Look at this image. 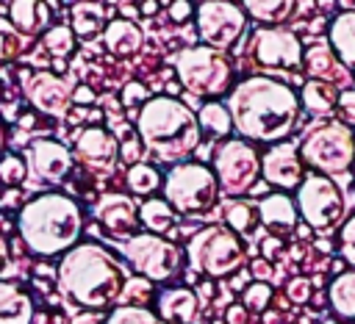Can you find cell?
Listing matches in <instances>:
<instances>
[{
	"label": "cell",
	"mask_w": 355,
	"mask_h": 324,
	"mask_svg": "<svg viewBox=\"0 0 355 324\" xmlns=\"http://www.w3.org/2000/svg\"><path fill=\"white\" fill-rule=\"evenodd\" d=\"M227 321H230V324H244L241 310H239V307H230V310H227Z\"/></svg>",
	"instance_id": "cell-46"
},
{
	"label": "cell",
	"mask_w": 355,
	"mask_h": 324,
	"mask_svg": "<svg viewBox=\"0 0 355 324\" xmlns=\"http://www.w3.org/2000/svg\"><path fill=\"white\" fill-rule=\"evenodd\" d=\"M166 14H169L175 22H183V19L191 14V6H189V3H183V0H178V3H169V6H166Z\"/></svg>",
	"instance_id": "cell-42"
},
{
	"label": "cell",
	"mask_w": 355,
	"mask_h": 324,
	"mask_svg": "<svg viewBox=\"0 0 355 324\" xmlns=\"http://www.w3.org/2000/svg\"><path fill=\"white\" fill-rule=\"evenodd\" d=\"M288 294H291V299H300V302H305V299H308V280H305V277H297V280L291 282Z\"/></svg>",
	"instance_id": "cell-44"
},
{
	"label": "cell",
	"mask_w": 355,
	"mask_h": 324,
	"mask_svg": "<svg viewBox=\"0 0 355 324\" xmlns=\"http://www.w3.org/2000/svg\"><path fill=\"white\" fill-rule=\"evenodd\" d=\"M294 6L291 0H247L241 3V8L258 19V22H269V25H277V22H286L291 14H294Z\"/></svg>",
	"instance_id": "cell-29"
},
{
	"label": "cell",
	"mask_w": 355,
	"mask_h": 324,
	"mask_svg": "<svg viewBox=\"0 0 355 324\" xmlns=\"http://www.w3.org/2000/svg\"><path fill=\"white\" fill-rule=\"evenodd\" d=\"M338 108L349 122H355V91H341L338 94Z\"/></svg>",
	"instance_id": "cell-41"
},
{
	"label": "cell",
	"mask_w": 355,
	"mask_h": 324,
	"mask_svg": "<svg viewBox=\"0 0 355 324\" xmlns=\"http://www.w3.org/2000/svg\"><path fill=\"white\" fill-rule=\"evenodd\" d=\"M338 94H341V91H336L333 83L308 80V83L302 86L300 100H302V108H305L308 114H316V116L322 114V116H327V114H333V108L338 105Z\"/></svg>",
	"instance_id": "cell-27"
},
{
	"label": "cell",
	"mask_w": 355,
	"mask_h": 324,
	"mask_svg": "<svg viewBox=\"0 0 355 324\" xmlns=\"http://www.w3.org/2000/svg\"><path fill=\"white\" fill-rule=\"evenodd\" d=\"M103 42L116 55H133L141 47L144 33L133 19H114V22H108V28L103 33Z\"/></svg>",
	"instance_id": "cell-24"
},
{
	"label": "cell",
	"mask_w": 355,
	"mask_h": 324,
	"mask_svg": "<svg viewBox=\"0 0 355 324\" xmlns=\"http://www.w3.org/2000/svg\"><path fill=\"white\" fill-rule=\"evenodd\" d=\"M33 321V299L11 285L0 282V324H31Z\"/></svg>",
	"instance_id": "cell-21"
},
{
	"label": "cell",
	"mask_w": 355,
	"mask_h": 324,
	"mask_svg": "<svg viewBox=\"0 0 355 324\" xmlns=\"http://www.w3.org/2000/svg\"><path fill=\"white\" fill-rule=\"evenodd\" d=\"M330 305L338 316L355 318V271H344L330 282Z\"/></svg>",
	"instance_id": "cell-31"
},
{
	"label": "cell",
	"mask_w": 355,
	"mask_h": 324,
	"mask_svg": "<svg viewBox=\"0 0 355 324\" xmlns=\"http://www.w3.org/2000/svg\"><path fill=\"white\" fill-rule=\"evenodd\" d=\"M330 47L341 64L355 66V8L341 11L330 22Z\"/></svg>",
	"instance_id": "cell-23"
},
{
	"label": "cell",
	"mask_w": 355,
	"mask_h": 324,
	"mask_svg": "<svg viewBox=\"0 0 355 324\" xmlns=\"http://www.w3.org/2000/svg\"><path fill=\"white\" fill-rule=\"evenodd\" d=\"M139 219H141V224H144L150 233L161 235V233H166V230H172V227H175L178 210H175L166 199L153 197V199H147V202L139 208Z\"/></svg>",
	"instance_id": "cell-28"
},
{
	"label": "cell",
	"mask_w": 355,
	"mask_h": 324,
	"mask_svg": "<svg viewBox=\"0 0 355 324\" xmlns=\"http://www.w3.org/2000/svg\"><path fill=\"white\" fill-rule=\"evenodd\" d=\"M105 6L100 3H75L72 6V33L83 42L105 33Z\"/></svg>",
	"instance_id": "cell-25"
},
{
	"label": "cell",
	"mask_w": 355,
	"mask_h": 324,
	"mask_svg": "<svg viewBox=\"0 0 355 324\" xmlns=\"http://www.w3.org/2000/svg\"><path fill=\"white\" fill-rule=\"evenodd\" d=\"M319 324H341V321H336V318H324V321H319Z\"/></svg>",
	"instance_id": "cell-50"
},
{
	"label": "cell",
	"mask_w": 355,
	"mask_h": 324,
	"mask_svg": "<svg viewBox=\"0 0 355 324\" xmlns=\"http://www.w3.org/2000/svg\"><path fill=\"white\" fill-rule=\"evenodd\" d=\"M214 174L225 194H247L261 177V158L244 138H227L214 152Z\"/></svg>",
	"instance_id": "cell-9"
},
{
	"label": "cell",
	"mask_w": 355,
	"mask_h": 324,
	"mask_svg": "<svg viewBox=\"0 0 355 324\" xmlns=\"http://www.w3.org/2000/svg\"><path fill=\"white\" fill-rule=\"evenodd\" d=\"M272 299V288L266 282H252L247 291H244V307L252 310V313H261Z\"/></svg>",
	"instance_id": "cell-38"
},
{
	"label": "cell",
	"mask_w": 355,
	"mask_h": 324,
	"mask_svg": "<svg viewBox=\"0 0 355 324\" xmlns=\"http://www.w3.org/2000/svg\"><path fill=\"white\" fill-rule=\"evenodd\" d=\"M250 47L255 61L269 69H297L305 55L300 36L288 28H258Z\"/></svg>",
	"instance_id": "cell-13"
},
{
	"label": "cell",
	"mask_w": 355,
	"mask_h": 324,
	"mask_svg": "<svg viewBox=\"0 0 355 324\" xmlns=\"http://www.w3.org/2000/svg\"><path fill=\"white\" fill-rule=\"evenodd\" d=\"M155 11H158V3H153V0L141 3V14H155Z\"/></svg>",
	"instance_id": "cell-48"
},
{
	"label": "cell",
	"mask_w": 355,
	"mask_h": 324,
	"mask_svg": "<svg viewBox=\"0 0 355 324\" xmlns=\"http://www.w3.org/2000/svg\"><path fill=\"white\" fill-rule=\"evenodd\" d=\"M94 219L100 224H105V230H111L116 235H125V233L136 230L139 210H136V202L125 194H103L94 202Z\"/></svg>",
	"instance_id": "cell-18"
},
{
	"label": "cell",
	"mask_w": 355,
	"mask_h": 324,
	"mask_svg": "<svg viewBox=\"0 0 355 324\" xmlns=\"http://www.w3.org/2000/svg\"><path fill=\"white\" fill-rule=\"evenodd\" d=\"M75 152L83 163H89L94 169H111L119 155V141L103 127H86L75 138Z\"/></svg>",
	"instance_id": "cell-17"
},
{
	"label": "cell",
	"mask_w": 355,
	"mask_h": 324,
	"mask_svg": "<svg viewBox=\"0 0 355 324\" xmlns=\"http://www.w3.org/2000/svg\"><path fill=\"white\" fill-rule=\"evenodd\" d=\"M227 224L233 227V233H241V235H250L255 222H261L258 216V205L255 202H247V199H239V202H227Z\"/></svg>",
	"instance_id": "cell-32"
},
{
	"label": "cell",
	"mask_w": 355,
	"mask_h": 324,
	"mask_svg": "<svg viewBox=\"0 0 355 324\" xmlns=\"http://www.w3.org/2000/svg\"><path fill=\"white\" fill-rule=\"evenodd\" d=\"M147 294H150V280H144V277L128 280L125 282V291H122V296H128V299H136V296H144L147 299Z\"/></svg>",
	"instance_id": "cell-40"
},
{
	"label": "cell",
	"mask_w": 355,
	"mask_h": 324,
	"mask_svg": "<svg viewBox=\"0 0 355 324\" xmlns=\"http://www.w3.org/2000/svg\"><path fill=\"white\" fill-rule=\"evenodd\" d=\"M122 255L139 271V277L153 280V282L169 280L180 266V249L172 241H166L155 233L130 235L122 246Z\"/></svg>",
	"instance_id": "cell-10"
},
{
	"label": "cell",
	"mask_w": 355,
	"mask_h": 324,
	"mask_svg": "<svg viewBox=\"0 0 355 324\" xmlns=\"http://www.w3.org/2000/svg\"><path fill=\"white\" fill-rule=\"evenodd\" d=\"M258 216H261V224H266V230L288 233V230H294L300 210L288 194H269L258 202Z\"/></svg>",
	"instance_id": "cell-19"
},
{
	"label": "cell",
	"mask_w": 355,
	"mask_h": 324,
	"mask_svg": "<svg viewBox=\"0 0 355 324\" xmlns=\"http://www.w3.org/2000/svg\"><path fill=\"white\" fill-rule=\"evenodd\" d=\"M147 97V89L141 86V83H128L125 86V102L130 105V102H136V100H144ZM147 102V100H144Z\"/></svg>",
	"instance_id": "cell-43"
},
{
	"label": "cell",
	"mask_w": 355,
	"mask_h": 324,
	"mask_svg": "<svg viewBox=\"0 0 355 324\" xmlns=\"http://www.w3.org/2000/svg\"><path fill=\"white\" fill-rule=\"evenodd\" d=\"M58 285L78 305L100 310L125 291V271L119 260L100 244H78L64 252L58 263Z\"/></svg>",
	"instance_id": "cell-2"
},
{
	"label": "cell",
	"mask_w": 355,
	"mask_h": 324,
	"mask_svg": "<svg viewBox=\"0 0 355 324\" xmlns=\"http://www.w3.org/2000/svg\"><path fill=\"white\" fill-rule=\"evenodd\" d=\"M297 141H277L261 158V177L277 188H300L302 161Z\"/></svg>",
	"instance_id": "cell-16"
},
{
	"label": "cell",
	"mask_w": 355,
	"mask_h": 324,
	"mask_svg": "<svg viewBox=\"0 0 355 324\" xmlns=\"http://www.w3.org/2000/svg\"><path fill=\"white\" fill-rule=\"evenodd\" d=\"M189 266L208 277H225L244 263L241 241L227 227H202L186 244Z\"/></svg>",
	"instance_id": "cell-7"
},
{
	"label": "cell",
	"mask_w": 355,
	"mask_h": 324,
	"mask_svg": "<svg viewBox=\"0 0 355 324\" xmlns=\"http://www.w3.org/2000/svg\"><path fill=\"white\" fill-rule=\"evenodd\" d=\"M22 86H25V97L33 102V108L47 116H64L75 100V86L55 72H44V69L28 72Z\"/></svg>",
	"instance_id": "cell-14"
},
{
	"label": "cell",
	"mask_w": 355,
	"mask_h": 324,
	"mask_svg": "<svg viewBox=\"0 0 355 324\" xmlns=\"http://www.w3.org/2000/svg\"><path fill=\"white\" fill-rule=\"evenodd\" d=\"M72 324H105V321L100 318V313H78Z\"/></svg>",
	"instance_id": "cell-45"
},
{
	"label": "cell",
	"mask_w": 355,
	"mask_h": 324,
	"mask_svg": "<svg viewBox=\"0 0 355 324\" xmlns=\"http://www.w3.org/2000/svg\"><path fill=\"white\" fill-rule=\"evenodd\" d=\"M197 122H200V130L214 138H225L233 127V116L225 102H205L197 114Z\"/></svg>",
	"instance_id": "cell-30"
},
{
	"label": "cell",
	"mask_w": 355,
	"mask_h": 324,
	"mask_svg": "<svg viewBox=\"0 0 355 324\" xmlns=\"http://www.w3.org/2000/svg\"><path fill=\"white\" fill-rule=\"evenodd\" d=\"M44 47L53 53V55H69L72 53V47H75V33H72V28H67V25H53V28H47V33H44Z\"/></svg>",
	"instance_id": "cell-35"
},
{
	"label": "cell",
	"mask_w": 355,
	"mask_h": 324,
	"mask_svg": "<svg viewBox=\"0 0 355 324\" xmlns=\"http://www.w3.org/2000/svg\"><path fill=\"white\" fill-rule=\"evenodd\" d=\"M341 252H344V258L355 266V213L344 222V227H341Z\"/></svg>",
	"instance_id": "cell-39"
},
{
	"label": "cell",
	"mask_w": 355,
	"mask_h": 324,
	"mask_svg": "<svg viewBox=\"0 0 355 324\" xmlns=\"http://www.w3.org/2000/svg\"><path fill=\"white\" fill-rule=\"evenodd\" d=\"M302 64H305V69L313 75V80L333 83V80H338L341 75L347 78V72L341 69V61L336 58V53H333V50H327V47H322V44H316V47L305 50Z\"/></svg>",
	"instance_id": "cell-26"
},
{
	"label": "cell",
	"mask_w": 355,
	"mask_h": 324,
	"mask_svg": "<svg viewBox=\"0 0 355 324\" xmlns=\"http://www.w3.org/2000/svg\"><path fill=\"white\" fill-rule=\"evenodd\" d=\"M105 324H161V321L141 305H122L105 318Z\"/></svg>",
	"instance_id": "cell-34"
},
{
	"label": "cell",
	"mask_w": 355,
	"mask_h": 324,
	"mask_svg": "<svg viewBox=\"0 0 355 324\" xmlns=\"http://www.w3.org/2000/svg\"><path fill=\"white\" fill-rule=\"evenodd\" d=\"M225 105L233 116V127L244 138L266 144L286 138L300 116V97L286 83L266 75L244 78L227 94Z\"/></svg>",
	"instance_id": "cell-1"
},
{
	"label": "cell",
	"mask_w": 355,
	"mask_h": 324,
	"mask_svg": "<svg viewBox=\"0 0 355 324\" xmlns=\"http://www.w3.org/2000/svg\"><path fill=\"white\" fill-rule=\"evenodd\" d=\"M300 155L322 174H341L355 161V136L344 122L316 125L300 144Z\"/></svg>",
	"instance_id": "cell-6"
},
{
	"label": "cell",
	"mask_w": 355,
	"mask_h": 324,
	"mask_svg": "<svg viewBox=\"0 0 355 324\" xmlns=\"http://www.w3.org/2000/svg\"><path fill=\"white\" fill-rule=\"evenodd\" d=\"M0 147H3V130H0Z\"/></svg>",
	"instance_id": "cell-51"
},
{
	"label": "cell",
	"mask_w": 355,
	"mask_h": 324,
	"mask_svg": "<svg viewBox=\"0 0 355 324\" xmlns=\"http://www.w3.org/2000/svg\"><path fill=\"white\" fill-rule=\"evenodd\" d=\"M247 28V11L236 3L225 0H208L197 6V33L205 47L211 50H227L239 42V36Z\"/></svg>",
	"instance_id": "cell-12"
},
{
	"label": "cell",
	"mask_w": 355,
	"mask_h": 324,
	"mask_svg": "<svg viewBox=\"0 0 355 324\" xmlns=\"http://www.w3.org/2000/svg\"><path fill=\"white\" fill-rule=\"evenodd\" d=\"M175 72L180 83L194 94H222L230 86V64L219 50L205 44L186 47L175 55Z\"/></svg>",
	"instance_id": "cell-8"
},
{
	"label": "cell",
	"mask_w": 355,
	"mask_h": 324,
	"mask_svg": "<svg viewBox=\"0 0 355 324\" xmlns=\"http://www.w3.org/2000/svg\"><path fill=\"white\" fill-rule=\"evenodd\" d=\"M22 33L11 25V19L0 17V61H8L14 58L19 50H22Z\"/></svg>",
	"instance_id": "cell-36"
},
{
	"label": "cell",
	"mask_w": 355,
	"mask_h": 324,
	"mask_svg": "<svg viewBox=\"0 0 355 324\" xmlns=\"http://www.w3.org/2000/svg\"><path fill=\"white\" fill-rule=\"evenodd\" d=\"M75 100H83V102H86V100H92L89 89H78V91H75Z\"/></svg>",
	"instance_id": "cell-49"
},
{
	"label": "cell",
	"mask_w": 355,
	"mask_h": 324,
	"mask_svg": "<svg viewBox=\"0 0 355 324\" xmlns=\"http://www.w3.org/2000/svg\"><path fill=\"white\" fill-rule=\"evenodd\" d=\"M297 210L308 227H333L344 213V197L327 174H308L297 188Z\"/></svg>",
	"instance_id": "cell-11"
},
{
	"label": "cell",
	"mask_w": 355,
	"mask_h": 324,
	"mask_svg": "<svg viewBox=\"0 0 355 324\" xmlns=\"http://www.w3.org/2000/svg\"><path fill=\"white\" fill-rule=\"evenodd\" d=\"M28 177L39 186H55L61 183L72 169V152L53 138H39L28 147Z\"/></svg>",
	"instance_id": "cell-15"
},
{
	"label": "cell",
	"mask_w": 355,
	"mask_h": 324,
	"mask_svg": "<svg viewBox=\"0 0 355 324\" xmlns=\"http://www.w3.org/2000/svg\"><path fill=\"white\" fill-rule=\"evenodd\" d=\"M125 183H128V188L133 194H153L158 186H164L158 169L150 166V163H133L128 169V174H125Z\"/></svg>",
	"instance_id": "cell-33"
},
{
	"label": "cell",
	"mask_w": 355,
	"mask_h": 324,
	"mask_svg": "<svg viewBox=\"0 0 355 324\" xmlns=\"http://www.w3.org/2000/svg\"><path fill=\"white\" fill-rule=\"evenodd\" d=\"M19 235L36 255L69 252L83 230V216L78 202L64 194H42L31 199L17 219Z\"/></svg>",
	"instance_id": "cell-4"
},
{
	"label": "cell",
	"mask_w": 355,
	"mask_h": 324,
	"mask_svg": "<svg viewBox=\"0 0 355 324\" xmlns=\"http://www.w3.org/2000/svg\"><path fill=\"white\" fill-rule=\"evenodd\" d=\"M6 260H8V246H6V241H3V235H0V269L6 266Z\"/></svg>",
	"instance_id": "cell-47"
},
{
	"label": "cell",
	"mask_w": 355,
	"mask_h": 324,
	"mask_svg": "<svg viewBox=\"0 0 355 324\" xmlns=\"http://www.w3.org/2000/svg\"><path fill=\"white\" fill-rule=\"evenodd\" d=\"M25 177H28L25 161H19V158H14V155H6V158L0 161V183L17 186V183H22Z\"/></svg>",
	"instance_id": "cell-37"
},
{
	"label": "cell",
	"mask_w": 355,
	"mask_h": 324,
	"mask_svg": "<svg viewBox=\"0 0 355 324\" xmlns=\"http://www.w3.org/2000/svg\"><path fill=\"white\" fill-rule=\"evenodd\" d=\"M200 310L197 294L189 288H169L158 296V313L169 324H189Z\"/></svg>",
	"instance_id": "cell-20"
},
{
	"label": "cell",
	"mask_w": 355,
	"mask_h": 324,
	"mask_svg": "<svg viewBox=\"0 0 355 324\" xmlns=\"http://www.w3.org/2000/svg\"><path fill=\"white\" fill-rule=\"evenodd\" d=\"M8 19L19 33H39L42 28H47L50 22V6L47 3H36V0H14L8 6Z\"/></svg>",
	"instance_id": "cell-22"
},
{
	"label": "cell",
	"mask_w": 355,
	"mask_h": 324,
	"mask_svg": "<svg viewBox=\"0 0 355 324\" xmlns=\"http://www.w3.org/2000/svg\"><path fill=\"white\" fill-rule=\"evenodd\" d=\"M219 197V180L205 163L183 161L166 172L164 199L178 213H205Z\"/></svg>",
	"instance_id": "cell-5"
},
{
	"label": "cell",
	"mask_w": 355,
	"mask_h": 324,
	"mask_svg": "<svg viewBox=\"0 0 355 324\" xmlns=\"http://www.w3.org/2000/svg\"><path fill=\"white\" fill-rule=\"evenodd\" d=\"M136 130L141 144L164 163H183L202 133L191 108L175 97H150L136 116Z\"/></svg>",
	"instance_id": "cell-3"
}]
</instances>
